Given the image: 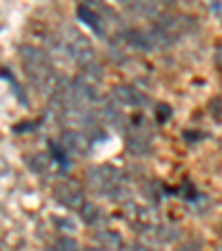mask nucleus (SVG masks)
<instances>
[{
  "instance_id": "1",
  "label": "nucleus",
  "mask_w": 222,
  "mask_h": 251,
  "mask_svg": "<svg viewBox=\"0 0 222 251\" xmlns=\"http://www.w3.org/2000/svg\"><path fill=\"white\" fill-rule=\"evenodd\" d=\"M20 60H23V69L27 74V80L31 82L33 89H38L40 94H51L56 91L58 78L53 71L51 62H49L47 53L38 47H23L20 49Z\"/></svg>"
},
{
  "instance_id": "2",
  "label": "nucleus",
  "mask_w": 222,
  "mask_h": 251,
  "mask_svg": "<svg viewBox=\"0 0 222 251\" xmlns=\"http://www.w3.org/2000/svg\"><path fill=\"white\" fill-rule=\"evenodd\" d=\"M58 43H60L62 51L71 58V60H76L78 65L87 67L94 62V47H91L89 38H87L85 33H80L76 27H60V33H58Z\"/></svg>"
},
{
  "instance_id": "3",
  "label": "nucleus",
  "mask_w": 222,
  "mask_h": 251,
  "mask_svg": "<svg viewBox=\"0 0 222 251\" xmlns=\"http://www.w3.org/2000/svg\"><path fill=\"white\" fill-rule=\"evenodd\" d=\"M56 198L62 204L71 209H80L85 204V196H82V187L76 180H62L56 185Z\"/></svg>"
},
{
  "instance_id": "4",
  "label": "nucleus",
  "mask_w": 222,
  "mask_h": 251,
  "mask_svg": "<svg viewBox=\"0 0 222 251\" xmlns=\"http://www.w3.org/2000/svg\"><path fill=\"white\" fill-rule=\"evenodd\" d=\"M60 147L67 153H74V156H87L89 153V140L85 138V133L76 131V129H67L60 136Z\"/></svg>"
},
{
  "instance_id": "5",
  "label": "nucleus",
  "mask_w": 222,
  "mask_h": 251,
  "mask_svg": "<svg viewBox=\"0 0 222 251\" xmlns=\"http://www.w3.org/2000/svg\"><path fill=\"white\" fill-rule=\"evenodd\" d=\"M78 18H80L85 25H89L96 33L104 36V23H107V20L102 18V14H100L91 2H82V5L78 7Z\"/></svg>"
},
{
  "instance_id": "6",
  "label": "nucleus",
  "mask_w": 222,
  "mask_h": 251,
  "mask_svg": "<svg viewBox=\"0 0 222 251\" xmlns=\"http://www.w3.org/2000/svg\"><path fill=\"white\" fill-rule=\"evenodd\" d=\"M94 242L98 245L100 251H123L124 240L120 238V233L109 231V229H100L94 236Z\"/></svg>"
},
{
  "instance_id": "7",
  "label": "nucleus",
  "mask_w": 222,
  "mask_h": 251,
  "mask_svg": "<svg viewBox=\"0 0 222 251\" xmlns=\"http://www.w3.org/2000/svg\"><path fill=\"white\" fill-rule=\"evenodd\" d=\"M114 98L118 100L120 104H127V107H142V104L147 102V98L140 94V91H136L133 87L129 85H120L114 89Z\"/></svg>"
},
{
  "instance_id": "8",
  "label": "nucleus",
  "mask_w": 222,
  "mask_h": 251,
  "mask_svg": "<svg viewBox=\"0 0 222 251\" xmlns=\"http://www.w3.org/2000/svg\"><path fill=\"white\" fill-rule=\"evenodd\" d=\"M78 211H80L82 223L91 225V227H96V225H102V223H104L102 209H100L98 204H94V202H85L80 209H78Z\"/></svg>"
},
{
  "instance_id": "9",
  "label": "nucleus",
  "mask_w": 222,
  "mask_h": 251,
  "mask_svg": "<svg viewBox=\"0 0 222 251\" xmlns=\"http://www.w3.org/2000/svg\"><path fill=\"white\" fill-rule=\"evenodd\" d=\"M49 251H78V245L71 240V238H65V236H62L60 240H58Z\"/></svg>"
},
{
  "instance_id": "10",
  "label": "nucleus",
  "mask_w": 222,
  "mask_h": 251,
  "mask_svg": "<svg viewBox=\"0 0 222 251\" xmlns=\"http://www.w3.org/2000/svg\"><path fill=\"white\" fill-rule=\"evenodd\" d=\"M51 156L56 158V162L62 167V169H69V162H67L65 149H60V145H56V142H51Z\"/></svg>"
},
{
  "instance_id": "11",
  "label": "nucleus",
  "mask_w": 222,
  "mask_h": 251,
  "mask_svg": "<svg viewBox=\"0 0 222 251\" xmlns=\"http://www.w3.org/2000/svg\"><path fill=\"white\" fill-rule=\"evenodd\" d=\"M2 76H5V80H9V82H11V87H14V94H16V98H18L20 102H25V104H27V98H25V96H23V91H20V85L14 80V78H11V71H7V69H5V71H2Z\"/></svg>"
},
{
  "instance_id": "12",
  "label": "nucleus",
  "mask_w": 222,
  "mask_h": 251,
  "mask_svg": "<svg viewBox=\"0 0 222 251\" xmlns=\"http://www.w3.org/2000/svg\"><path fill=\"white\" fill-rule=\"evenodd\" d=\"M158 231L162 233V236H160L162 242H173L175 238H178V229H175V227H160Z\"/></svg>"
},
{
  "instance_id": "13",
  "label": "nucleus",
  "mask_w": 222,
  "mask_h": 251,
  "mask_svg": "<svg viewBox=\"0 0 222 251\" xmlns=\"http://www.w3.org/2000/svg\"><path fill=\"white\" fill-rule=\"evenodd\" d=\"M156 114H158V120H160V123H165V120L171 116V109L167 107V104H158V111H156Z\"/></svg>"
},
{
  "instance_id": "14",
  "label": "nucleus",
  "mask_w": 222,
  "mask_h": 251,
  "mask_svg": "<svg viewBox=\"0 0 222 251\" xmlns=\"http://www.w3.org/2000/svg\"><path fill=\"white\" fill-rule=\"evenodd\" d=\"M129 251H151L149 247H145V245H131L129 247Z\"/></svg>"
},
{
  "instance_id": "15",
  "label": "nucleus",
  "mask_w": 222,
  "mask_h": 251,
  "mask_svg": "<svg viewBox=\"0 0 222 251\" xmlns=\"http://www.w3.org/2000/svg\"><path fill=\"white\" fill-rule=\"evenodd\" d=\"M120 2H124V5H131V7H136V9L142 5V0H120Z\"/></svg>"
},
{
  "instance_id": "16",
  "label": "nucleus",
  "mask_w": 222,
  "mask_h": 251,
  "mask_svg": "<svg viewBox=\"0 0 222 251\" xmlns=\"http://www.w3.org/2000/svg\"><path fill=\"white\" fill-rule=\"evenodd\" d=\"M178 251H198V247H196V245H191V242H189V245H184V247H180V249Z\"/></svg>"
},
{
  "instance_id": "17",
  "label": "nucleus",
  "mask_w": 222,
  "mask_h": 251,
  "mask_svg": "<svg viewBox=\"0 0 222 251\" xmlns=\"http://www.w3.org/2000/svg\"><path fill=\"white\" fill-rule=\"evenodd\" d=\"M23 129H25V125H20V127H16V131H23ZM27 129H33V125L29 123V125H27Z\"/></svg>"
}]
</instances>
